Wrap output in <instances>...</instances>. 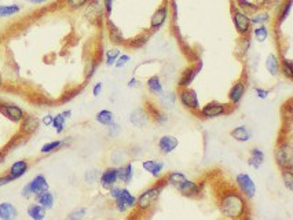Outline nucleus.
Segmentation results:
<instances>
[{
    "instance_id": "1",
    "label": "nucleus",
    "mask_w": 293,
    "mask_h": 220,
    "mask_svg": "<svg viewBox=\"0 0 293 220\" xmlns=\"http://www.w3.org/2000/svg\"><path fill=\"white\" fill-rule=\"evenodd\" d=\"M216 205L223 218L227 219H246L249 216V200L242 196L237 186L223 184L216 187Z\"/></svg>"
},
{
    "instance_id": "2",
    "label": "nucleus",
    "mask_w": 293,
    "mask_h": 220,
    "mask_svg": "<svg viewBox=\"0 0 293 220\" xmlns=\"http://www.w3.org/2000/svg\"><path fill=\"white\" fill-rule=\"evenodd\" d=\"M164 187H167V182L164 179V176H161V178H158L156 183H153L152 186L147 187L145 192H142L136 197V205L134 209L136 210L138 216H149L150 214V212L158 204Z\"/></svg>"
},
{
    "instance_id": "3",
    "label": "nucleus",
    "mask_w": 293,
    "mask_h": 220,
    "mask_svg": "<svg viewBox=\"0 0 293 220\" xmlns=\"http://www.w3.org/2000/svg\"><path fill=\"white\" fill-rule=\"evenodd\" d=\"M274 160H275L279 170L293 166L292 139H290L289 132L285 131V128L281 130L277 144H275V148H274Z\"/></svg>"
},
{
    "instance_id": "4",
    "label": "nucleus",
    "mask_w": 293,
    "mask_h": 220,
    "mask_svg": "<svg viewBox=\"0 0 293 220\" xmlns=\"http://www.w3.org/2000/svg\"><path fill=\"white\" fill-rule=\"evenodd\" d=\"M110 197L116 204V209L119 212H127L128 209H134L136 205V196L125 188V187H120L119 184H114L110 190H109Z\"/></svg>"
},
{
    "instance_id": "5",
    "label": "nucleus",
    "mask_w": 293,
    "mask_h": 220,
    "mask_svg": "<svg viewBox=\"0 0 293 220\" xmlns=\"http://www.w3.org/2000/svg\"><path fill=\"white\" fill-rule=\"evenodd\" d=\"M233 110L234 108L230 104H222L217 100H212V102H208L202 108H200L197 114L200 116L201 118H216V117L228 114Z\"/></svg>"
},
{
    "instance_id": "6",
    "label": "nucleus",
    "mask_w": 293,
    "mask_h": 220,
    "mask_svg": "<svg viewBox=\"0 0 293 220\" xmlns=\"http://www.w3.org/2000/svg\"><path fill=\"white\" fill-rule=\"evenodd\" d=\"M176 99H179L180 104L191 113H197L200 110V100H198V95L194 88L178 87Z\"/></svg>"
},
{
    "instance_id": "7",
    "label": "nucleus",
    "mask_w": 293,
    "mask_h": 220,
    "mask_svg": "<svg viewBox=\"0 0 293 220\" xmlns=\"http://www.w3.org/2000/svg\"><path fill=\"white\" fill-rule=\"evenodd\" d=\"M231 20H233L234 28L239 34V38L249 36L252 32V22H250L249 16L241 11L238 7H231Z\"/></svg>"
},
{
    "instance_id": "8",
    "label": "nucleus",
    "mask_w": 293,
    "mask_h": 220,
    "mask_svg": "<svg viewBox=\"0 0 293 220\" xmlns=\"http://www.w3.org/2000/svg\"><path fill=\"white\" fill-rule=\"evenodd\" d=\"M49 188L50 184L47 179H46V176L40 174V175L35 176L32 180L24 186L21 194L24 198H31L32 196H38L40 192H47Z\"/></svg>"
},
{
    "instance_id": "9",
    "label": "nucleus",
    "mask_w": 293,
    "mask_h": 220,
    "mask_svg": "<svg viewBox=\"0 0 293 220\" xmlns=\"http://www.w3.org/2000/svg\"><path fill=\"white\" fill-rule=\"evenodd\" d=\"M235 186L238 188L239 192H242V196H244L246 200H252V198H255L256 196V184L253 179L250 178L248 174H238V175L235 176Z\"/></svg>"
},
{
    "instance_id": "10",
    "label": "nucleus",
    "mask_w": 293,
    "mask_h": 220,
    "mask_svg": "<svg viewBox=\"0 0 293 220\" xmlns=\"http://www.w3.org/2000/svg\"><path fill=\"white\" fill-rule=\"evenodd\" d=\"M0 113L5 116L6 118H9L16 124H20L24 117H25V110L20 108L18 104H9V102H2L0 100Z\"/></svg>"
},
{
    "instance_id": "11",
    "label": "nucleus",
    "mask_w": 293,
    "mask_h": 220,
    "mask_svg": "<svg viewBox=\"0 0 293 220\" xmlns=\"http://www.w3.org/2000/svg\"><path fill=\"white\" fill-rule=\"evenodd\" d=\"M175 188L178 190L180 196H183L186 198H198L202 192V184L194 180H190V179L180 182L179 184L175 186Z\"/></svg>"
},
{
    "instance_id": "12",
    "label": "nucleus",
    "mask_w": 293,
    "mask_h": 220,
    "mask_svg": "<svg viewBox=\"0 0 293 220\" xmlns=\"http://www.w3.org/2000/svg\"><path fill=\"white\" fill-rule=\"evenodd\" d=\"M245 92H246V80H245L244 77H241V78H238L237 82H234L231 88H230V91H228V104L235 109L241 104Z\"/></svg>"
},
{
    "instance_id": "13",
    "label": "nucleus",
    "mask_w": 293,
    "mask_h": 220,
    "mask_svg": "<svg viewBox=\"0 0 293 220\" xmlns=\"http://www.w3.org/2000/svg\"><path fill=\"white\" fill-rule=\"evenodd\" d=\"M103 14H105V10H103V7L98 0H90L88 2L87 6H86V10H84V16L91 24H95V25L101 24Z\"/></svg>"
},
{
    "instance_id": "14",
    "label": "nucleus",
    "mask_w": 293,
    "mask_h": 220,
    "mask_svg": "<svg viewBox=\"0 0 293 220\" xmlns=\"http://www.w3.org/2000/svg\"><path fill=\"white\" fill-rule=\"evenodd\" d=\"M40 124L42 121L39 120L36 116L25 114L24 120L20 122V134L24 136H32L33 134L38 132Z\"/></svg>"
},
{
    "instance_id": "15",
    "label": "nucleus",
    "mask_w": 293,
    "mask_h": 220,
    "mask_svg": "<svg viewBox=\"0 0 293 220\" xmlns=\"http://www.w3.org/2000/svg\"><path fill=\"white\" fill-rule=\"evenodd\" d=\"M201 68H202V62L201 60H198L197 64H193L189 68H186L185 70L182 72L179 80H178V87H189L191 82H194L197 74L200 73Z\"/></svg>"
},
{
    "instance_id": "16",
    "label": "nucleus",
    "mask_w": 293,
    "mask_h": 220,
    "mask_svg": "<svg viewBox=\"0 0 293 220\" xmlns=\"http://www.w3.org/2000/svg\"><path fill=\"white\" fill-rule=\"evenodd\" d=\"M169 14V7L167 3H164L163 6H160L157 10L154 11V14L152 16V20H150V30L156 32L158 29L165 25L167 22V18H168Z\"/></svg>"
},
{
    "instance_id": "17",
    "label": "nucleus",
    "mask_w": 293,
    "mask_h": 220,
    "mask_svg": "<svg viewBox=\"0 0 293 220\" xmlns=\"http://www.w3.org/2000/svg\"><path fill=\"white\" fill-rule=\"evenodd\" d=\"M117 183V166H108L99 175V184L103 190H110Z\"/></svg>"
},
{
    "instance_id": "18",
    "label": "nucleus",
    "mask_w": 293,
    "mask_h": 220,
    "mask_svg": "<svg viewBox=\"0 0 293 220\" xmlns=\"http://www.w3.org/2000/svg\"><path fill=\"white\" fill-rule=\"evenodd\" d=\"M157 146L160 153L164 154V156H168L169 153H172L179 146V140L174 135H164L158 139Z\"/></svg>"
},
{
    "instance_id": "19",
    "label": "nucleus",
    "mask_w": 293,
    "mask_h": 220,
    "mask_svg": "<svg viewBox=\"0 0 293 220\" xmlns=\"http://www.w3.org/2000/svg\"><path fill=\"white\" fill-rule=\"evenodd\" d=\"M150 121L149 113L145 108H138L130 114V122L136 128H143L146 126Z\"/></svg>"
},
{
    "instance_id": "20",
    "label": "nucleus",
    "mask_w": 293,
    "mask_h": 220,
    "mask_svg": "<svg viewBox=\"0 0 293 220\" xmlns=\"http://www.w3.org/2000/svg\"><path fill=\"white\" fill-rule=\"evenodd\" d=\"M134 178V166L132 162H124L117 166V182L123 184H130Z\"/></svg>"
},
{
    "instance_id": "21",
    "label": "nucleus",
    "mask_w": 293,
    "mask_h": 220,
    "mask_svg": "<svg viewBox=\"0 0 293 220\" xmlns=\"http://www.w3.org/2000/svg\"><path fill=\"white\" fill-rule=\"evenodd\" d=\"M142 168L152 176H154L156 179H158V178H161V174H163L164 162L157 161V160H146L142 162Z\"/></svg>"
},
{
    "instance_id": "22",
    "label": "nucleus",
    "mask_w": 293,
    "mask_h": 220,
    "mask_svg": "<svg viewBox=\"0 0 293 220\" xmlns=\"http://www.w3.org/2000/svg\"><path fill=\"white\" fill-rule=\"evenodd\" d=\"M264 160H266V154H264V152L261 148H250L249 158H248V165L249 166L255 168V170H259L261 165L264 164Z\"/></svg>"
},
{
    "instance_id": "23",
    "label": "nucleus",
    "mask_w": 293,
    "mask_h": 220,
    "mask_svg": "<svg viewBox=\"0 0 293 220\" xmlns=\"http://www.w3.org/2000/svg\"><path fill=\"white\" fill-rule=\"evenodd\" d=\"M28 170H29V162L27 160H18L16 162H13L10 170H9V174L14 178V180H17V179H20L25 175Z\"/></svg>"
},
{
    "instance_id": "24",
    "label": "nucleus",
    "mask_w": 293,
    "mask_h": 220,
    "mask_svg": "<svg viewBox=\"0 0 293 220\" xmlns=\"http://www.w3.org/2000/svg\"><path fill=\"white\" fill-rule=\"evenodd\" d=\"M230 136L233 138L235 142L245 143L249 142V139L252 138V134H250L249 130L245 126H238L230 131Z\"/></svg>"
},
{
    "instance_id": "25",
    "label": "nucleus",
    "mask_w": 293,
    "mask_h": 220,
    "mask_svg": "<svg viewBox=\"0 0 293 220\" xmlns=\"http://www.w3.org/2000/svg\"><path fill=\"white\" fill-rule=\"evenodd\" d=\"M106 26H108L109 38H110V42H112V43L113 44L125 43V38H124V36H123L121 30H120L119 28L116 26L110 20H108V22H106Z\"/></svg>"
},
{
    "instance_id": "26",
    "label": "nucleus",
    "mask_w": 293,
    "mask_h": 220,
    "mask_svg": "<svg viewBox=\"0 0 293 220\" xmlns=\"http://www.w3.org/2000/svg\"><path fill=\"white\" fill-rule=\"evenodd\" d=\"M71 117H72L71 110H65V112H62V113H60V114L54 116V118H53V124H51V126H54L57 134H62V131L65 130L66 120H68V118H71Z\"/></svg>"
},
{
    "instance_id": "27",
    "label": "nucleus",
    "mask_w": 293,
    "mask_h": 220,
    "mask_svg": "<svg viewBox=\"0 0 293 220\" xmlns=\"http://www.w3.org/2000/svg\"><path fill=\"white\" fill-rule=\"evenodd\" d=\"M18 216V210L11 202L0 204V219L2 220H13Z\"/></svg>"
},
{
    "instance_id": "28",
    "label": "nucleus",
    "mask_w": 293,
    "mask_h": 220,
    "mask_svg": "<svg viewBox=\"0 0 293 220\" xmlns=\"http://www.w3.org/2000/svg\"><path fill=\"white\" fill-rule=\"evenodd\" d=\"M27 214L29 218H32L33 220H43L47 214V209L42 206L40 204L35 202L31 204L27 209Z\"/></svg>"
},
{
    "instance_id": "29",
    "label": "nucleus",
    "mask_w": 293,
    "mask_h": 220,
    "mask_svg": "<svg viewBox=\"0 0 293 220\" xmlns=\"http://www.w3.org/2000/svg\"><path fill=\"white\" fill-rule=\"evenodd\" d=\"M266 70L271 74L272 77H277L279 74V60L275 54H268L264 62Z\"/></svg>"
},
{
    "instance_id": "30",
    "label": "nucleus",
    "mask_w": 293,
    "mask_h": 220,
    "mask_svg": "<svg viewBox=\"0 0 293 220\" xmlns=\"http://www.w3.org/2000/svg\"><path fill=\"white\" fill-rule=\"evenodd\" d=\"M146 86H147V91H149L150 94H153V95H160V94L164 91L161 78H160V76H157V74L149 77L146 82Z\"/></svg>"
},
{
    "instance_id": "31",
    "label": "nucleus",
    "mask_w": 293,
    "mask_h": 220,
    "mask_svg": "<svg viewBox=\"0 0 293 220\" xmlns=\"http://www.w3.org/2000/svg\"><path fill=\"white\" fill-rule=\"evenodd\" d=\"M35 200H36V202L40 204L42 206H44L46 209H51L53 206H54V202H55V198H54V194L53 192H50L49 190L47 192H40V194H38V196H35Z\"/></svg>"
},
{
    "instance_id": "32",
    "label": "nucleus",
    "mask_w": 293,
    "mask_h": 220,
    "mask_svg": "<svg viewBox=\"0 0 293 220\" xmlns=\"http://www.w3.org/2000/svg\"><path fill=\"white\" fill-rule=\"evenodd\" d=\"M95 118H97L98 124H101V126H112V124L114 122L113 112H110V110H108V109L99 110V112L97 113V116H95Z\"/></svg>"
},
{
    "instance_id": "33",
    "label": "nucleus",
    "mask_w": 293,
    "mask_h": 220,
    "mask_svg": "<svg viewBox=\"0 0 293 220\" xmlns=\"http://www.w3.org/2000/svg\"><path fill=\"white\" fill-rule=\"evenodd\" d=\"M249 18L250 22H252V25H266L267 22L270 21L271 16H270V12L267 10H261L260 8L259 11L253 12Z\"/></svg>"
},
{
    "instance_id": "34",
    "label": "nucleus",
    "mask_w": 293,
    "mask_h": 220,
    "mask_svg": "<svg viewBox=\"0 0 293 220\" xmlns=\"http://www.w3.org/2000/svg\"><path fill=\"white\" fill-rule=\"evenodd\" d=\"M175 102H176V92H161L160 94V104L164 110H168L171 108H174Z\"/></svg>"
},
{
    "instance_id": "35",
    "label": "nucleus",
    "mask_w": 293,
    "mask_h": 220,
    "mask_svg": "<svg viewBox=\"0 0 293 220\" xmlns=\"http://www.w3.org/2000/svg\"><path fill=\"white\" fill-rule=\"evenodd\" d=\"M279 73L283 77H286L288 80L293 78V60L289 58H282L279 60Z\"/></svg>"
},
{
    "instance_id": "36",
    "label": "nucleus",
    "mask_w": 293,
    "mask_h": 220,
    "mask_svg": "<svg viewBox=\"0 0 293 220\" xmlns=\"http://www.w3.org/2000/svg\"><path fill=\"white\" fill-rule=\"evenodd\" d=\"M237 3V7L239 10L244 11L246 14H253L256 11H259L261 8L260 4H256V3H252L249 0H235Z\"/></svg>"
},
{
    "instance_id": "37",
    "label": "nucleus",
    "mask_w": 293,
    "mask_h": 220,
    "mask_svg": "<svg viewBox=\"0 0 293 220\" xmlns=\"http://www.w3.org/2000/svg\"><path fill=\"white\" fill-rule=\"evenodd\" d=\"M164 179L167 182V186H172L175 187L176 184H179L180 182H183L187 179V176L185 174H182V172H178V170H175V172H169L168 175L164 176Z\"/></svg>"
},
{
    "instance_id": "38",
    "label": "nucleus",
    "mask_w": 293,
    "mask_h": 220,
    "mask_svg": "<svg viewBox=\"0 0 293 220\" xmlns=\"http://www.w3.org/2000/svg\"><path fill=\"white\" fill-rule=\"evenodd\" d=\"M292 2L293 0H282V4H281L279 10H278V16H277L278 24H282V22L289 16L290 10H292Z\"/></svg>"
},
{
    "instance_id": "39",
    "label": "nucleus",
    "mask_w": 293,
    "mask_h": 220,
    "mask_svg": "<svg viewBox=\"0 0 293 220\" xmlns=\"http://www.w3.org/2000/svg\"><path fill=\"white\" fill-rule=\"evenodd\" d=\"M252 32H253V38H255L257 43H264L268 38V36H270L268 28L266 25H256V28Z\"/></svg>"
},
{
    "instance_id": "40",
    "label": "nucleus",
    "mask_w": 293,
    "mask_h": 220,
    "mask_svg": "<svg viewBox=\"0 0 293 220\" xmlns=\"http://www.w3.org/2000/svg\"><path fill=\"white\" fill-rule=\"evenodd\" d=\"M281 178H282L283 186L286 187L289 192H292V190H293V170H292V166H289V168H282V170H281Z\"/></svg>"
},
{
    "instance_id": "41",
    "label": "nucleus",
    "mask_w": 293,
    "mask_h": 220,
    "mask_svg": "<svg viewBox=\"0 0 293 220\" xmlns=\"http://www.w3.org/2000/svg\"><path fill=\"white\" fill-rule=\"evenodd\" d=\"M20 11H21V6H18V4L0 6V18L16 16V14H18Z\"/></svg>"
},
{
    "instance_id": "42",
    "label": "nucleus",
    "mask_w": 293,
    "mask_h": 220,
    "mask_svg": "<svg viewBox=\"0 0 293 220\" xmlns=\"http://www.w3.org/2000/svg\"><path fill=\"white\" fill-rule=\"evenodd\" d=\"M125 158H127V153L123 150H114L113 153L110 154V162L116 166L124 164Z\"/></svg>"
},
{
    "instance_id": "43",
    "label": "nucleus",
    "mask_w": 293,
    "mask_h": 220,
    "mask_svg": "<svg viewBox=\"0 0 293 220\" xmlns=\"http://www.w3.org/2000/svg\"><path fill=\"white\" fill-rule=\"evenodd\" d=\"M90 0H64V4L66 8H69L72 11H77L86 7Z\"/></svg>"
},
{
    "instance_id": "44",
    "label": "nucleus",
    "mask_w": 293,
    "mask_h": 220,
    "mask_svg": "<svg viewBox=\"0 0 293 220\" xmlns=\"http://www.w3.org/2000/svg\"><path fill=\"white\" fill-rule=\"evenodd\" d=\"M65 143V140H53V142H49L46 143V144H43L42 146V148H40V152L43 154H50L53 153V152H55V150H58V148L62 146Z\"/></svg>"
},
{
    "instance_id": "45",
    "label": "nucleus",
    "mask_w": 293,
    "mask_h": 220,
    "mask_svg": "<svg viewBox=\"0 0 293 220\" xmlns=\"http://www.w3.org/2000/svg\"><path fill=\"white\" fill-rule=\"evenodd\" d=\"M121 54L119 48H110L106 51L105 54V60H106V65L108 66H113L116 60L119 58V55Z\"/></svg>"
},
{
    "instance_id": "46",
    "label": "nucleus",
    "mask_w": 293,
    "mask_h": 220,
    "mask_svg": "<svg viewBox=\"0 0 293 220\" xmlns=\"http://www.w3.org/2000/svg\"><path fill=\"white\" fill-rule=\"evenodd\" d=\"M99 172H98V170H90L86 172V175H84V180L87 182L88 184H94V183H97L98 180H99Z\"/></svg>"
},
{
    "instance_id": "47",
    "label": "nucleus",
    "mask_w": 293,
    "mask_h": 220,
    "mask_svg": "<svg viewBox=\"0 0 293 220\" xmlns=\"http://www.w3.org/2000/svg\"><path fill=\"white\" fill-rule=\"evenodd\" d=\"M98 69V62L97 60H93V62H88L87 66H86V78L90 80L91 77L95 74V72Z\"/></svg>"
},
{
    "instance_id": "48",
    "label": "nucleus",
    "mask_w": 293,
    "mask_h": 220,
    "mask_svg": "<svg viewBox=\"0 0 293 220\" xmlns=\"http://www.w3.org/2000/svg\"><path fill=\"white\" fill-rule=\"evenodd\" d=\"M131 60V56L130 55L127 54H120L119 58L116 60V62H114V66L117 68V69H121V68H124L128 62Z\"/></svg>"
},
{
    "instance_id": "49",
    "label": "nucleus",
    "mask_w": 293,
    "mask_h": 220,
    "mask_svg": "<svg viewBox=\"0 0 293 220\" xmlns=\"http://www.w3.org/2000/svg\"><path fill=\"white\" fill-rule=\"evenodd\" d=\"M106 128H108L109 138H117L120 135V131H121V126H120V124H117L116 121H114L112 126H106Z\"/></svg>"
},
{
    "instance_id": "50",
    "label": "nucleus",
    "mask_w": 293,
    "mask_h": 220,
    "mask_svg": "<svg viewBox=\"0 0 293 220\" xmlns=\"http://www.w3.org/2000/svg\"><path fill=\"white\" fill-rule=\"evenodd\" d=\"M86 214H87V208H79V209H75L72 214H69L68 219H73V220L82 219V218H84Z\"/></svg>"
},
{
    "instance_id": "51",
    "label": "nucleus",
    "mask_w": 293,
    "mask_h": 220,
    "mask_svg": "<svg viewBox=\"0 0 293 220\" xmlns=\"http://www.w3.org/2000/svg\"><path fill=\"white\" fill-rule=\"evenodd\" d=\"M253 91H255L256 96L259 99H267L268 98V95H270V91H268V90H264V88L261 87H256Z\"/></svg>"
},
{
    "instance_id": "52",
    "label": "nucleus",
    "mask_w": 293,
    "mask_h": 220,
    "mask_svg": "<svg viewBox=\"0 0 293 220\" xmlns=\"http://www.w3.org/2000/svg\"><path fill=\"white\" fill-rule=\"evenodd\" d=\"M103 10H105V16H112V10H113V0H103Z\"/></svg>"
},
{
    "instance_id": "53",
    "label": "nucleus",
    "mask_w": 293,
    "mask_h": 220,
    "mask_svg": "<svg viewBox=\"0 0 293 220\" xmlns=\"http://www.w3.org/2000/svg\"><path fill=\"white\" fill-rule=\"evenodd\" d=\"M14 180V178L7 172V174H5V175H0V187L6 186V184H9L10 182Z\"/></svg>"
},
{
    "instance_id": "54",
    "label": "nucleus",
    "mask_w": 293,
    "mask_h": 220,
    "mask_svg": "<svg viewBox=\"0 0 293 220\" xmlns=\"http://www.w3.org/2000/svg\"><path fill=\"white\" fill-rule=\"evenodd\" d=\"M282 0H260V6H264V7H272V6L281 3Z\"/></svg>"
},
{
    "instance_id": "55",
    "label": "nucleus",
    "mask_w": 293,
    "mask_h": 220,
    "mask_svg": "<svg viewBox=\"0 0 293 220\" xmlns=\"http://www.w3.org/2000/svg\"><path fill=\"white\" fill-rule=\"evenodd\" d=\"M102 87H103V84L101 82H97V84L94 86V88H93L94 96H99V95H101V92H102Z\"/></svg>"
},
{
    "instance_id": "56",
    "label": "nucleus",
    "mask_w": 293,
    "mask_h": 220,
    "mask_svg": "<svg viewBox=\"0 0 293 220\" xmlns=\"http://www.w3.org/2000/svg\"><path fill=\"white\" fill-rule=\"evenodd\" d=\"M53 118H54V116H51V114H46L42 118V124L46 126H50L51 124H53Z\"/></svg>"
},
{
    "instance_id": "57",
    "label": "nucleus",
    "mask_w": 293,
    "mask_h": 220,
    "mask_svg": "<svg viewBox=\"0 0 293 220\" xmlns=\"http://www.w3.org/2000/svg\"><path fill=\"white\" fill-rule=\"evenodd\" d=\"M138 84H139V82L136 80V77H131V80L128 82V84H127V86H128V88H134L135 86H138Z\"/></svg>"
},
{
    "instance_id": "58",
    "label": "nucleus",
    "mask_w": 293,
    "mask_h": 220,
    "mask_svg": "<svg viewBox=\"0 0 293 220\" xmlns=\"http://www.w3.org/2000/svg\"><path fill=\"white\" fill-rule=\"evenodd\" d=\"M5 160H6V153L3 152V150H0V164H2V162H5Z\"/></svg>"
},
{
    "instance_id": "59",
    "label": "nucleus",
    "mask_w": 293,
    "mask_h": 220,
    "mask_svg": "<svg viewBox=\"0 0 293 220\" xmlns=\"http://www.w3.org/2000/svg\"><path fill=\"white\" fill-rule=\"evenodd\" d=\"M31 3H35V4H40V3H46L47 0H29Z\"/></svg>"
},
{
    "instance_id": "60",
    "label": "nucleus",
    "mask_w": 293,
    "mask_h": 220,
    "mask_svg": "<svg viewBox=\"0 0 293 220\" xmlns=\"http://www.w3.org/2000/svg\"><path fill=\"white\" fill-rule=\"evenodd\" d=\"M3 86V76H2V73H0V88Z\"/></svg>"
}]
</instances>
